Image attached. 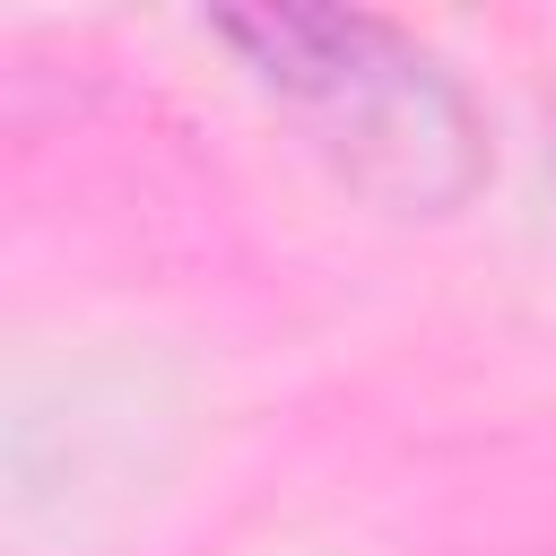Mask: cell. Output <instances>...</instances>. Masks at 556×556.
<instances>
[{
	"label": "cell",
	"mask_w": 556,
	"mask_h": 556,
	"mask_svg": "<svg viewBox=\"0 0 556 556\" xmlns=\"http://www.w3.org/2000/svg\"><path fill=\"white\" fill-rule=\"evenodd\" d=\"M217 35L252 61L261 87H278L304 130L330 148V165L391 200V208H452L486 174V130L469 96L443 78L434 52H417L391 17L365 9H235Z\"/></svg>",
	"instance_id": "1"
}]
</instances>
